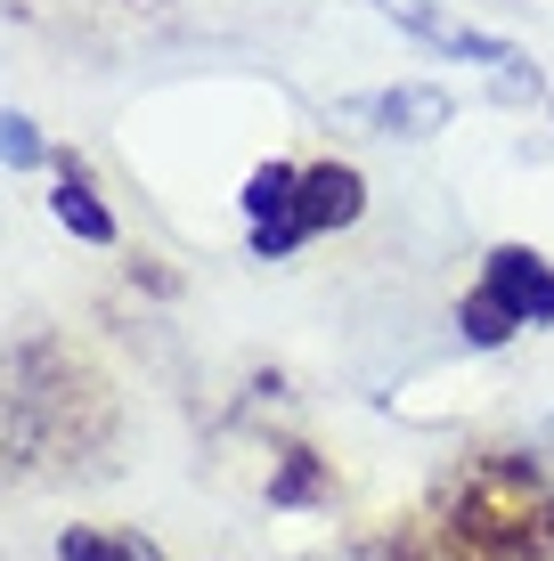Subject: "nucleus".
<instances>
[{"instance_id":"obj_2","label":"nucleus","mask_w":554,"mask_h":561,"mask_svg":"<svg viewBox=\"0 0 554 561\" xmlns=\"http://www.w3.org/2000/svg\"><path fill=\"white\" fill-rule=\"evenodd\" d=\"M456 325H465V342H482V351H498L522 325H554V268L530 253V244H498L489 268H482V285L456 309Z\"/></svg>"},{"instance_id":"obj_5","label":"nucleus","mask_w":554,"mask_h":561,"mask_svg":"<svg viewBox=\"0 0 554 561\" xmlns=\"http://www.w3.org/2000/svg\"><path fill=\"white\" fill-rule=\"evenodd\" d=\"M384 9H392V16H399L408 33H425L432 49H449V57H473V66H498L506 82H522V73H530V57L513 49V42H489V33H473V25H449V16L416 9V0H384Z\"/></svg>"},{"instance_id":"obj_1","label":"nucleus","mask_w":554,"mask_h":561,"mask_svg":"<svg viewBox=\"0 0 554 561\" xmlns=\"http://www.w3.org/2000/svg\"><path fill=\"white\" fill-rule=\"evenodd\" d=\"M456 537L498 561H539L554 546V480L522 456H498L473 472L465 505H456Z\"/></svg>"},{"instance_id":"obj_7","label":"nucleus","mask_w":554,"mask_h":561,"mask_svg":"<svg viewBox=\"0 0 554 561\" xmlns=\"http://www.w3.org/2000/svg\"><path fill=\"white\" fill-rule=\"evenodd\" d=\"M49 211H57V228H74L82 244H114V211H106L99 196H90V187L74 180V171H66V187L49 196Z\"/></svg>"},{"instance_id":"obj_8","label":"nucleus","mask_w":554,"mask_h":561,"mask_svg":"<svg viewBox=\"0 0 554 561\" xmlns=\"http://www.w3.org/2000/svg\"><path fill=\"white\" fill-rule=\"evenodd\" d=\"M57 561H163L147 537H106V529H66L57 537Z\"/></svg>"},{"instance_id":"obj_3","label":"nucleus","mask_w":554,"mask_h":561,"mask_svg":"<svg viewBox=\"0 0 554 561\" xmlns=\"http://www.w3.org/2000/svg\"><path fill=\"white\" fill-rule=\"evenodd\" d=\"M294 187H302L294 163H261L253 180H245V220H253V253H261V261H285V253L302 244V228H294Z\"/></svg>"},{"instance_id":"obj_6","label":"nucleus","mask_w":554,"mask_h":561,"mask_svg":"<svg viewBox=\"0 0 554 561\" xmlns=\"http://www.w3.org/2000/svg\"><path fill=\"white\" fill-rule=\"evenodd\" d=\"M351 114L384 123L392 139H425V130H441V123H449V90H432V82H399V90H384V99H359Z\"/></svg>"},{"instance_id":"obj_9","label":"nucleus","mask_w":554,"mask_h":561,"mask_svg":"<svg viewBox=\"0 0 554 561\" xmlns=\"http://www.w3.org/2000/svg\"><path fill=\"white\" fill-rule=\"evenodd\" d=\"M0 163H9V171H33V163H49V139L25 123V114H0Z\"/></svg>"},{"instance_id":"obj_4","label":"nucleus","mask_w":554,"mask_h":561,"mask_svg":"<svg viewBox=\"0 0 554 561\" xmlns=\"http://www.w3.org/2000/svg\"><path fill=\"white\" fill-rule=\"evenodd\" d=\"M368 211V180L351 163H310L294 187V228L302 237H327V228H351Z\"/></svg>"}]
</instances>
